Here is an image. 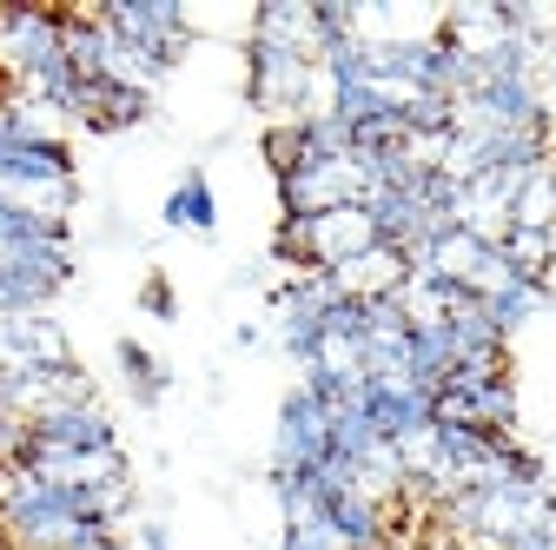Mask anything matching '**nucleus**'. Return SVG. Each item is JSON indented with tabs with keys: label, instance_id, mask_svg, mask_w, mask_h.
Masks as SVG:
<instances>
[{
	"label": "nucleus",
	"instance_id": "13",
	"mask_svg": "<svg viewBox=\"0 0 556 550\" xmlns=\"http://www.w3.org/2000/svg\"><path fill=\"white\" fill-rule=\"evenodd\" d=\"M139 312L160 318V325H173V318H179V292H173L166 272H147V279H139Z\"/></svg>",
	"mask_w": 556,
	"mask_h": 550
},
{
	"label": "nucleus",
	"instance_id": "2",
	"mask_svg": "<svg viewBox=\"0 0 556 550\" xmlns=\"http://www.w3.org/2000/svg\"><path fill=\"white\" fill-rule=\"evenodd\" d=\"M0 199L40 220H74V205H80L74 147L60 133H47L40 107H27L21 93L0 107Z\"/></svg>",
	"mask_w": 556,
	"mask_h": 550
},
{
	"label": "nucleus",
	"instance_id": "14",
	"mask_svg": "<svg viewBox=\"0 0 556 550\" xmlns=\"http://www.w3.org/2000/svg\"><path fill=\"white\" fill-rule=\"evenodd\" d=\"M497 550H556V524H523V530L504 537Z\"/></svg>",
	"mask_w": 556,
	"mask_h": 550
},
{
	"label": "nucleus",
	"instance_id": "15",
	"mask_svg": "<svg viewBox=\"0 0 556 550\" xmlns=\"http://www.w3.org/2000/svg\"><path fill=\"white\" fill-rule=\"evenodd\" d=\"M139 550H173V530L160 517H147V524H139Z\"/></svg>",
	"mask_w": 556,
	"mask_h": 550
},
{
	"label": "nucleus",
	"instance_id": "8",
	"mask_svg": "<svg viewBox=\"0 0 556 550\" xmlns=\"http://www.w3.org/2000/svg\"><path fill=\"white\" fill-rule=\"evenodd\" d=\"M153 120V93L132 80H80V126L87 133H126Z\"/></svg>",
	"mask_w": 556,
	"mask_h": 550
},
{
	"label": "nucleus",
	"instance_id": "4",
	"mask_svg": "<svg viewBox=\"0 0 556 550\" xmlns=\"http://www.w3.org/2000/svg\"><path fill=\"white\" fill-rule=\"evenodd\" d=\"M93 21L106 27V80H132L153 93L192 53V14L179 0H100Z\"/></svg>",
	"mask_w": 556,
	"mask_h": 550
},
{
	"label": "nucleus",
	"instance_id": "5",
	"mask_svg": "<svg viewBox=\"0 0 556 550\" xmlns=\"http://www.w3.org/2000/svg\"><path fill=\"white\" fill-rule=\"evenodd\" d=\"M331 451V411L292 385L286 398H278V425H271V471L278 477H292V471H318Z\"/></svg>",
	"mask_w": 556,
	"mask_h": 550
},
{
	"label": "nucleus",
	"instance_id": "9",
	"mask_svg": "<svg viewBox=\"0 0 556 550\" xmlns=\"http://www.w3.org/2000/svg\"><path fill=\"white\" fill-rule=\"evenodd\" d=\"M0 365H74L60 318L34 312V318H8L0 325Z\"/></svg>",
	"mask_w": 556,
	"mask_h": 550
},
{
	"label": "nucleus",
	"instance_id": "11",
	"mask_svg": "<svg viewBox=\"0 0 556 550\" xmlns=\"http://www.w3.org/2000/svg\"><path fill=\"white\" fill-rule=\"evenodd\" d=\"M113 365H119V378H126V391H132V404L139 411H160V398H166V385H173V372L139 346V338H113Z\"/></svg>",
	"mask_w": 556,
	"mask_h": 550
},
{
	"label": "nucleus",
	"instance_id": "1",
	"mask_svg": "<svg viewBox=\"0 0 556 550\" xmlns=\"http://www.w3.org/2000/svg\"><path fill=\"white\" fill-rule=\"evenodd\" d=\"M245 100L265 113V126L325 113V74H318L312 8L305 0H258L252 8V27H245Z\"/></svg>",
	"mask_w": 556,
	"mask_h": 550
},
{
	"label": "nucleus",
	"instance_id": "10",
	"mask_svg": "<svg viewBox=\"0 0 556 550\" xmlns=\"http://www.w3.org/2000/svg\"><path fill=\"white\" fill-rule=\"evenodd\" d=\"M160 220H166L173 233H192V239H213V233H219V192H213V179H205V166H186V173L173 179Z\"/></svg>",
	"mask_w": 556,
	"mask_h": 550
},
{
	"label": "nucleus",
	"instance_id": "12",
	"mask_svg": "<svg viewBox=\"0 0 556 550\" xmlns=\"http://www.w3.org/2000/svg\"><path fill=\"white\" fill-rule=\"evenodd\" d=\"M549 299H556V286H543V279H510V286H497V292H483V312H491V325H497L504 338H517Z\"/></svg>",
	"mask_w": 556,
	"mask_h": 550
},
{
	"label": "nucleus",
	"instance_id": "16",
	"mask_svg": "<svg viewBox=\"0 0 556 550\" xmlns=\"http://www.w3.org/2000/svg\"><path fill=\"white\" fill-rule=\"evenodd\" d=\"M543 74H549V87H556V40L543 47Z\"/></svg>",
	"mask_w": 556,
	"mask_h": 550
},
{
	"label": "nucleus",
	"instance_id": "6",
	"mask_svg": "<svg viewBox=\"0 0 556 550\" xmlns=\"http://www.w3.org/2000/svg\"><path fill=\"white\" fill-rule=\"evenodd\" d=\"M358 411L371 418V432L397 451L431 438V391H417L404 378H358Z\"/></svg>",
	"mask_w": 556,
	"mask_h": 550
},
{
	"label": "nucleus",
	"instance_id": "3",
	"mask_svg": "<svg viewBox=\"0 0 556 550\" xmlns=\"http://www.w3.org/2000/svg\"><path fill=\"white\" fill-rule=\"evenodd\" d=\"M0 74L27 107L80 120V74L66 53V8H0Z\"/></svg>",
	"mask_w": 556,
	"mask_h": 550
},
{
	"label": "nucleus",
	"instance_id": "7",
	"mask_svg": "<svg viewBox=\"0 0 556 550\" xmlns=\"http://www.w3.org/2000/svg\"><path fill=\"white\" fill-rule=\"evenodd\" d=\"M34 445L47 451H74V458H100V451H119V425L106 418V404L87 398V404H47L34 411Z\"/></svg>",
	"mask_w": 556,
	"mask_h": 550
},
{
	"label": "nucleus",
	"instance_id": "17",
	"mask_svg": "<svg viewBox=\"0 0 556 550\" xmlns=\"http://www.w3.org/2000/svg\"><path fill=\"white\" fill-rule=\"evenodd\" d=\"M0 325H8V318H0Z\"/></svg>",
	"mask_w": 556,
	"mask_h": 550
}]
</instances>
